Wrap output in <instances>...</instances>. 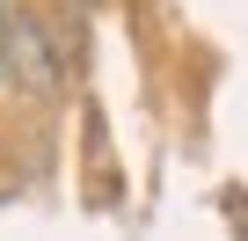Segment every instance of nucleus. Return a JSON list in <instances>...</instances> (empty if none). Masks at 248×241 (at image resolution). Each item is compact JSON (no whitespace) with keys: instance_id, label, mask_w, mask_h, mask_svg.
Segmentation results:
<instances>
[{"instance_id":"nucleus-1","label":"nucleus","mask_w":248,"mask_h":241,"mask_svg":"<svg viewBox=\"0 0 248 241\" xmlns=\"http://www.w3.org/2000/svg\"><path fill=\"white\" fill-rule=\"evenodd\" d=\"M8 73H22L30 88H59V59H51L44 22H30V15L8 22Z\"/></svg>"},{"instance_id":"nucleus-2","label":"nucleus","mask_w":248,"mask_h":241,"mask_svg":"<svg viewBox=\"0 0 248 241\" xmlns=\"http://www.w3.org/2000/svg\"><path fill=\"white\" fill-rule=\"evenodd\" d=\"M8 22H15V15L0 8V73H8Z\"/></svg>"}]
</instances>
